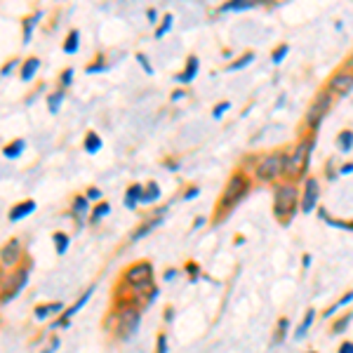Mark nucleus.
<instances>
[{"label":"nucleus","mask_w":353,"mask_h":353,"mask_svg":"<svg viewBox=\"0 0 353 353\" xmlns=\"http://www.w3.org/2000/svg\"><path fill=\"white\" fill-rule=\"evenodd\" d=\"M38 66H41V61L38 59H28L24 64V68H21V78H24V81H31V78L36 76Z\"/></svg>","instance_id":"12"},{"label":"nucleus","mask_w":353,"mask_h":353,"mask_svg":"<svg viewBox=\"0 0 353 353\" xmlns=\"http://www.w3.org/2000/svg\"><path fill=\"white\" fill-rule=\"evenodd\" d=\"M21 149H24V141H14V144L5 146V156H8V158H17L21 153Z\"/></svg>","instance_id":"15"},{"label":"nucleus","mask_w":353,"mask_h":353,"mask_svg":"<svg viewBox=\"0 0 353 353\" xmlns=\"http://www.w3.org/2000/svg\"><path fill=\"white\" fill-rule=\"evenodd\" d=\"M196 71H198V59H196V57H189V66H186V71L181 73V76H176V81L189 83V81H193V76H196Z\"/></svg>","instance_id":"11"},{"label":"nucleus","mask_w":353,"mask_h":353,"mask_svg":"<svg viewBox=\"0 0 353 353\" xmlns=\"http://www.w3.org/2000/svg\"><path fill=\"white\" fill-rule=\"evenodd\" d=\"M339 146H341V149H351V146H353V132H341L339 134Z\"/></svg>","instance_id":"19"},{"label":"nucleus","mask_w":353,"mask_h":353,"mask_svg":"<svg viewBox=\"0 0 353 353\" xmlns=\"http://www.w3.org/2000/svg\"><path fill=\"white\" fill-rule=\"evenodd\" d=\"M245 8H252V3L250 0H236V3L226 5V10H245Z\"/></svg>","instance_id":"21"},{"label":"nucleus","mask_w":353,"mask_h":353,"mask_svg":"<svg viewBox=\"0 0 353 353\" xmlns=\"http://www.w3.org/2000/svg\"><path fill=\"white\" fill-rule=\"evenodd\" d=\"M285 161L288 158L283 156V153H273V156H266L264 161L259 163L257 168V176L264 181L273 179V176H278L281 172H285Z\"/></svg>","instance_id":"2"},{"label":"nucleus","mask_w":353,"mask_h":353,"mask_svg":"<svg viewBox=\"0 0 353 353\" xmlns=\"http://www.w3.org/2000/svg\"><path fill=\"white\" fill-rule=\"evenodd\" d=\"M54 245H57V252L64 254L66 248H68V238L64 236V233H54Z\"/></svg>","instance_id":"16"},{"label":"nucleus","mask_w":353,"mask_h":353,"mask_svg":"<svg viewBox=\"0 0 353 353\" xmlns=\"http://www.w3.org/2000/svg\"><path fill=\"white\" fill-rule=\"evenodd\" d=\"M99 149H101V139L94 132H90L88 139H85V151H88V153H97Z\"/></svg>","instance_id":"13"},{"label":"nucleus","mask_w":353,"mask_h":353,"mask_svg":"<svg viewBox=\"0 0 353 353\" xmlns=\"http://www.w3.org/2000/svg\"><path fill=\"white\" fill-rule=\"evenodd\" d=\"M106 212H109V205H106V203H101L99 208H97V212H94V217H92V219L97 221V219H99V217H104Z\"/></svg>","instance_id":"25"},{"label":"nucleus","mask_w":353,"mask_h":353,"mask_svg":"<svg viewBox=\"0 0 353 353\" xmlns=\"http://www.w3.org/2000/svg\"><path fill=\"white\" fill-rule=\"evenodd\" d=\"M330 90L337 94H346L349 90H353V76H349V73H337V76L330 81Z\"/></svg>","instance_id":"7"},{"label":"nucleus","mask_w":353,"mask_h":353,"mask_svg":"<svg viewBox=\"0 0 353 353\" xmlns=\"http://www.w3.org/2000/svg\"><path fill=\"white\" fill-rule=\"evenodd\" d=\"M17 257H19V243L10 241L3 248V266H12L14 261H17Z\"/></svg>","instance_id":"9"},{"label":"nucleus","mask_w":353,"mask_h":353,"mask_svg":"<svg viewBox=\"0 0 353 353\" xmlns=\"http://www.w3.org/2000/svg\"><path fill=\"white\" fill-rule=\"evenodd\" d=\"M88 196H90V198H99V191H97V189H90Z\"/></svg>","instance_id":"31"},{"label":"nucleus","mask_w":353,"mask_h":353,"mask_svg":"<svg viewBox=\"0 0 353 353\" xmlns=\"http://www.w3.org/2000/svg\"><path fill=\"white\" fill-rule=\"evenodd\" d=\"M33 210H36V203H33V201L19 203V205H17V208L12 210V212H10V219H12V221H19L21 217H26V214H31Z\"/></svg>","instance_id":"10"},{"label":"nucleus","mask_w":353,"mask_h":353,"mask_svg":"<svg viewBox=\"0 0 353 353\" xmlns=\"http://www.w3.org/2000/svg\"><path fill=\"white\" fill-rule=\"evenodd\" d=\"M339 353H353V344H344Z\"/></svg>","instance_id":"30"},{"label":"nucleus","mask_w":353,"mask_h":353,"mask_svg":"<svg viewBox=\"0 0 353 353\" xmlns=\"http://www.w3.org/2000/svg\"><path fill=\"white\" fill-rule=\"evenodd\" d=\"M66 52H76L78 50V31H71V36H68V43L64 45Z\"/></svg>","instance_id":"18"},{"label":"nucleus","mask_w":353,"mask_h":353,"mask_svg":"<svg viewBox=\"0 0 353 353\" xmlns=\"http://www.w3.org/2000/svg\"><path fill=\"white\" fill-rule=\"evenodd\" d=\"M61 99H64V97H61V94H52V97H50V111H52V113L59 111Z\"/></svg>","instance_id":"22"},{"label":"nucleus","mask_w":353,"mask_h":353,"mask_svg":"<svg viewBox=\"0 0 353 353\" xmlns=\"http://www.w3.org/2000/svg\"><path fill=\"white\" fill-rule=\"evenodd\" d=\"M71 76H73V71H71V68H68V71L61 73V83L68 85V83H71Z\"/></svg>","instance_id":"28"},{"label":"nucleus","mask_w":353,"mask_h":353,"mask_svg":"<svg viewBox=\"0 0 353 353\" xmlns=\"http://www.w3.org/2000/svg\"><path fill=\"white\" fill-rule=\"evenodd\" d=\"M128 283H134V285H149L151 283V266L149 264H137L128 271Z\"/></svg>","instance_id":"6"},{"label":"nucleus","mask_w":353,"mask_h":353,"mask_svg":"<svg viewBox=\"0 0 353 353\" xmlns=\"http://www.w3.org/2000/svg\"><path fill=\"white\" fill-rule=\"evenodd\" d=\"M294 203H297V193H294L292 186H281V189L276 191V212L281 214V217L294 212Z\"/></svg>","instance_id":"3"},{"label":"nucleus","mask_w":353,"mask_h":353,"mask_svg":"<svg viewBox=\"0 0 353 353\" xmlns=\"http://www.w3.org/2000/svg\"><path fill=\"white\" fill-rule=\"evenodd\" d=\"M285 54H288V45H283V48H278V50H276V54H273V61L278 64V61H281Z\"/></svg>","instance_id":"26"},{"label":"nucleus","mask_w":353,"mask_h":353,"mask_svg":"<svg viewBox=\"0 0 353 353\" xmlns=\"http://www.w3.org/2000/svg\"><path fill=\"white\" fill-rule=\"evenodd\" d=\"M59 309H61V304H52V306H50V309H45V306H41V309L36 311V316H38V318H43V316H48V313L59 311Z\"/></svg>","instance_id":"23"},{"label":"nucleus","mask_w":353,"mask_h":353,"mask_svg":"<svg viewBox=\"0 0 353 353\" xmlns=\"http://www.w3.org/2000/svg\"><path fill=\"white\" fill-rule=\"evenodd\" d=\"M73 214H76L78 221L85 219V214H88V201H85V198H76V205H73Z\"/></svg>","instance_id":"14"},{"label":"nucleus","mask_w":353,"mask_h":353,"mask_svg":"<svg viewBox=\"0 0 353 353\" xmlns=\"http://www.w3.org/2000/svg\"><path fill=\"white\" fill-rule=\"evenodd\" d=\"M250 59H252V54H245L243 59L238 61V64H231L229 68H231V71H233V68H241V66H245V64H250Z\"/></svg>","instance_id":"27"},{"label":"nucleus","mask_w":353,"mask_h":353,"mask_svg":"<svg viewBox=\"0 0 353 353\" xmlns=\"http://www.w3.org/2000/svg\"><path fill=\"white\" fill-rule=\"evenodd\" d=\"M170 26H172V17H165V24H163V28H158V38H161V36H165V33H168V28Z\"/></svg>","instance_id":"24"},{"label":"nucleus","mask_w":353,"mask_h":353,"mask_svg":"<svg viewBox=\"0 0 353 353\" xmlns=\"http://www.w3.org/2000/svg\"><path fill=\"white\" fill-rule=\"evenodd\" d=\"M245 189H248V181H245V176L236 174L229 181V189H226V193H224V205H231L233 201H238V198L245 193Z\"/></svg>","instance_id":"5"},{"label":"nucleus","mask_w":353,"mask_h":353,"mask_svg":"<svg viewBox=\"0 0 353 353\" xmlns=\"http://www.w3.org/2000/svg\"><path fill=\"white\" fill-rule=\"evenodd\" d=\"M318 203V184L316 181H306V196H304V212H311Z\"/></svg>","instance_id":"8"},{"label":"nucleus","mask_w":353,"mask_h":353,"mask_svg":"<svg viewBox=\"0 0 353 353\" xmlns=\"http://www.w3.org/2000/svg\"><path fill=\"white\" fill-rule=\"evenodd\" d=\"M330 106H332V97H330L327 92H321L313 99V104H311V109H309V123L316 128L318 123L325 118V113L330 111Z\"/></svg>","instance_id":"4"},{"label":"nucleus","mask_w":353,"mask_h":353,"mask_svg":"<svg viewBox=\"0 0 353 353\" xmlns=\"http://www.w3.org/2000/svg\"><path fill=\"white\" fill-rule=\"evenodd\" d=\"M158 193H161V191H158V186H156V184H151V186H149V191L141 193V203H151V201H156Z\"/></svg>","instance_id":"17"},{"label":"nucleus","mask_w":353,"mask_h":353,"mask_svg":"<svg viewBox=\"0 0 353 353\" xmlns=\"http://www.w3.org/2000/svg\"><path fill=\"white\" fill-rule=\"evenodd\" d=\"M311 323H313V311H306L304 323H301V327L297 330V337H304V332H306V330H309Z\"/></svg>","instance_id":"20"},{"label":"nucleus","mask_w":353,"mask_h":353,"mask_svg":"<svg viewBox=\"0 0 353 353\" xmlns=\"http://www.w3.org/2000/svg\"><path fill=\"white\" fill-rule=\"evenodd\" d=\"M226 109H229V104H226V101H224V104H219V106H217V109H214V118H219V116H221V113H224Z\"/></svg>","instance_id":"29"},{"label":"nucleus","mask_w":353,"mask_h":353,"mask_svg":"<svg viewBox=\"0 0 353 353\" xmlns=\"http://www.w3.org/2000/svg\"><path fill=\"white\" fill-rule=\"evenodd\" d=\"M311 146H313V144H311L309 139L299 141L297 149L290 153L288 161H285V172H288V174L299 176L301 172H304L306 165H309V151H311Z\"/></svg>","instance_id":"1"},{"label":"nucleus","mask_w":353,"mask_h":353,"mask_svg":"<svg viewBox=\"0 0 353 353\" xmlns=\"http://www.w3.org/2000/svg\"><path fill=\"white\" fill-rule=\"evenodd\" d=\"M332 224H337V226H349V229H353V224H341V221H332Z\"/></svg>","instance_id":"32"}]
</instances>
